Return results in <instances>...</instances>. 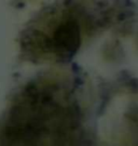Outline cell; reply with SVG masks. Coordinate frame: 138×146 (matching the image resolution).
Wrapping results in <instances>:
<instances>
[{
  "instance_id": "cell-1",
  "label": "cell",
  "mask_w": 138,
  "mask_h": 146,
  "mask_svg": "<svg viewBox=\"0 0 138 146\" xmlns=\"http://www.w3.org/2000/svg\"><path fill=\"white\" fill-rule=\"evenodd\" d=\"M54 49L61 55L72 56L80 46V28L77 22H64L57 27L53 36Z\"/></svg>"
}]
</instances>
